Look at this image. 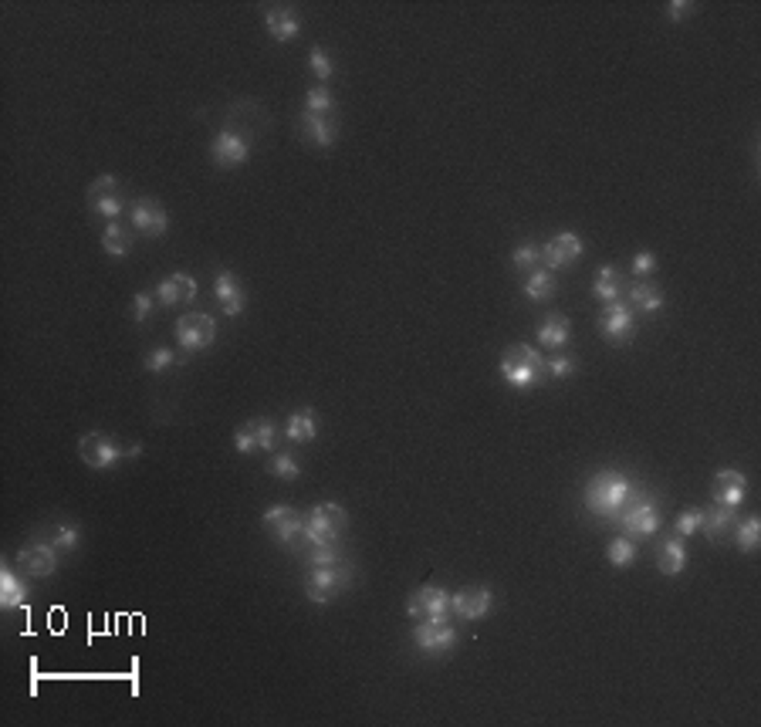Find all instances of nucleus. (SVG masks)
Here are the masks:
<instances>
[{
	"instance_id": "obj_1",
	"label": "nucleus",
	"mask_w": 761,
	"mask_h": 727,
	"mask_svg": "<svg viewBox=\"0 0 761 727\" xmlns=\"http://www.w3.org/2000/svg\"><path fill=\"white\" fill-rule=\"evenodd\" d=\"M639 484H633L630 477L616 474V471H599V474L589 477L585 484V511L599 521H609V525H620V517L630 504L637 501Z\"/></svg>"
},
{
	"instance_id": "obj_2",
	"label": "nucleus",
	"mask_w": 761,
	"mask_h": 727,
	"mask_svg": "<svg viewBox=\"0 0 761 727\" xmlns=\"http://www.w3.org/2000/svg\"><path fill=\"white\" fill-rule=\"evenodd\" d=\"M349 528V515L335 501L315 504L304 515V545L308 548H339Z\"/></svg>"
},
{
	"instance_id": "obj_3",
	"label": "nucleus",
	"mask_w": 761,
	"mask_h": 727,
	"mask_svg": "<svg viewBox=\"0 0 761 727\" xmlns=\"http://www.w3.org/2000/svg\"><path fill=\"white\" fill-rule=\"evenodd\" d=\"M501 379L512 386V390H531L535 382H539V376L545 372V359H541L539 349H531V346H512V349H504V355H501Z\"/></svg>"
},
{
	"instance_id": "obj_4",
	"label": "nucleus",
	"mask_w": 761,
	"mask_h": 727,
	"mask_svg": "<svg viewBox=\"0 0 761 727\" xmlns=\"http://www.w3.org/2000/svg\"><path fill=\"white\" fill-rule=\"evenodd\" d=\"M356 582V572L349 569L346 561H335V565H319V569H308V579H304V596L319 606H329L335 602L346 588H352Z\"/></svg>"
},
{
	"instance_id": "obj_5",
	"label": "nucleus",
	"mask_w": 761,
	"mask_h": 727,
	"mask_svg": "<svg viewBox=\"0 0 761 727\" xmlns=\"http://www.w3.org/2000/svg\"><path fill=\"white\" fill-rule=\"evenodd\" d=\"M17 572L24 579H48L58 572V548L48 534H34L17 548Z\"/></svg>"
},
{
	"instance_id": "obj_6",
	"label": "nucleus",
	"mask_w": 761,
	"mask_h": 727,
	"mask_svg": "<svg viewBox=\"0 0 761 727\" xmlns=\"http://www.w3.org/2000/svg\"><path fill=\"white\" fill-rule=\"evenodd\" d=\"M217 338V322L204 315V311H186L177 319V342H180L183 355H196L213 346Z\"/></svg>"
},
{
	"instance_id": "obj_7",
	"label": "nucleus",
	"mask_w": 761,
	"mask_h": 727,
	"mask_svg": "<svg viewBox=\"0 0 761 727\" xmlns=\"http://www.w3.org/2000/svg\"><path fill=\"white\" fill-rule=\"evenodd\" d=\"M264 528L271 532V538H275L277 545L291 548V552H298L304 542V515H298L294 507H267L264 511Z\"/></svg>"
},
{
	"instance_id": "obj_8",
	"label": "nucleus",
	"mask_w": 761,
	"mask_h": 727,
	"mask_svg": "<svg viewBox=\"0 0 761 727\" xmlns=\"http://www.w3.org/2000/svg\"><path fill=\"white\" fill-rule=\"evenodd\" d=\"M413 646L427 657H443L457 646V630L450 619H420L413 626Z\"/></svg>"
},
{
	"instance_id": "obj_9",
	"label": "nucleus",
	"mask_w": 761,
	"mask_h": 727,
	"mask_svg": "<svg viewBox=\"0 0 761 727\" xmlns=\"http://www.w3.org/2000/svg\"><path fill=\"white\" fill-rule=\"evenodd\" d=\"M78 457H82L85 467H92V471H112V467L125 457V447L119 440H112L109 434L92 430V434H85L82 440H78Z\"/></svg>"
},
{
	"instance_id": "obj_10",
	"label": "nucleus",
	"mask_w": 761,
	"mask_h": 727,
	"mask_svg": "<svg viewBox=\"0 0 761 727\" xmlns=\"http://www.w3.org/2000/svg\"><path fill=\"white\" fill-rule=\"evenodd\" d=\"M250 159V142L237 129H221L210 139V163L217 169H237Z\"/></svg>"
},
{
	"instance_id": "obj_11",
	"label": "nucleus",
	"mask_w": 761,
	"mask_h": 727,
	"mask_svg": "<svg viewBox=\"0 0 761 727\" xmlns=\"http://www.w3.org/2000/svg\"><path fill=\"white\" fill-rule=\"evenodd\" d=\"M406 615L410 619H450V592L440 586H420L406 599Z\"/></svg>"
},
{
	"instance_id": "obj_12",
	"label": "nucleus",
	"mask_w": 761,
	"mask_h": 727,
	"mask_svg": "<svg viewBox=\"0 0 761 727\" xmlns=\"http://www.w3.org/2000/svg\"><path fill=\"white\" fill-rule=\"evenodd\" d=\"M620 528H626V534H630V538H650V534L660 532V511H657V507L650 504L647 490H639L637 501H633L623 511V517H620Z\"/></svg>"
},
{
	"instance_id": "obj_13",
	"label": "nucleus",
	"mask_w": 761,
	"mask_h": 727,
	"mask_svg": "<svg viewBox=\"0 0 761 727\" xmlns=\"http://www.w3.org/2000/svg\"><path fill=\"white\" fill-rule=\"evenodd\" d=\"M88 207H92V213H98V217H105V220H115L119 213L125 211V200L122 193H119V180L112 176V173H102L92 186H88Z\"/></svg>"
},
{
	"instance_id": "obj_14",
	"label": "nucleus",
	"mask_w": 761,
	"mask_h": 727,
	"mask_svg": "<svg viewBox=\"0 0 761 727\" xmlns=\"http://www.w3.org/2000/svg\"><path fill=\"white\" fill-rule=\"evenodd\" d=\"M599 328H602V336H606L612 346H630L633 336H637L633 308L626 305L623 298H620V301H612V305H606L602 319H599Z\"/></svg>"
},
{
	"instance_id": "obj_15",
	"label": "nucleus",
	"mask_w": 761,
	"mask_h": 727,
	"mask_svg": "<svg viewBox=\"0 0 761 727\" xmlns=\"http://www.w3.org/2000/svg\"><path fill=\"white\" fill-rule=\"evenodd\" d=\"M491 609H494V592L485 586H467L450 596V613L460 615L464 623H477L491 615Z\"/></svg>"
},
{
	"instance_id": "obj_16",
	"label": "nucleus",
	"mask_w": 761,
	"mask_h": 727,
	"mask_svg": "<svg viewBox=\"0 0 761 727\" xmlns=\"http://www.w3.org/2000/svg\"><path fill=\"white\" fill-rule=\"evenodd\" d=\"M582 251H585V244H582L579 234L566 230V234H558V238H552L545 247H541V261H545L548 271H562V267L575 265L582 257Z\"/></svg>"
},
{
	"instance_id": "obj_17",
	"label": "nucleus",
	"mask_w": 761,
	"mask_h": 727,
	"mask_svg": "<svg viewBox=\"0 0 761 727\" xmlns=\"http://www.w3.org/2000/svg\"><path fill=\"white\" fill-rule=\"evenodd\" d=\"M132 227L142 238H163L169 230V213L152 196H142V200L132 203Z\"/></svg>"
},
{
	"instance_id": "obj_18",
	"label": "nucleus",
	"mask_w": 761,
	"mask_h": 727,
	"mask_svg": "<svg viewBox=\"0 0 761 727\" xmlns=\"http://www.w3.org/2000/svg\"><path fill=\"white\" fill-rule=\"evenodd\" d=\"M711 498H714V504H724V507H734V511H738L747 498V477L741 474V471L724 467V471L714 474V490H711Z\"/></svg>"
},
{
	"instance_id": "obj_19",
	"label": "nucleus",
	"mask_w": 761,
	"mask_h": 727,
	"mask_svg": "<svg viewBox=\"0 0 761 727\" xmlns=\"http://www.w3.org/2000/svg\"><path fill=\"white\" fill-rule=\"evenodd\" d=\"M196 294H200L196 281L190 278V274H183V271H177V274H169V278H163L159 284H156V301H159V305H167V308L190 305Z\"/></svg>"
},
{
	"instance_id": "obj_20",
	"label": "nucleus",
	"mask_w": 761,
	"mask_h": 727,
	"mask_svg": "<svg viewBox=\"0 0 761 727\" xmlns=\"http://www.w3.org/2000/svg\"><path fill=\"white\" fill-rule=\"evenodd\" d=\"M213 294H217V301H221L223 315L227 319H237L240 311H244V288H240V281H237L234 271H217V278H213Z\"/></svg>"
},
{
	"instance_id": "obj_21",
	"label": "nucleus",
	"mask_w": 761,
	"mask_h": 727,
	"mask_svg": "<svg viewBox=\"0 0 761 727\" xmlns=\"http://www.w3.org/2000/svg\"><path fill=\"white\" fill-rule=\"evenodd\" d=\"M298 132H302V139H308L312 146H322V149H332L335 139H339V129H335L332 119L312 115V112H302V119H298Z\"/></svg>"
},
{
	"instance_id": "obj_22",
	"label": "nucleus",
	"mask_w": 761,
	"mask_h": 727,
	"mask_svg": "<svg viewBox=\"0 0 761 727\" xmlns=\"http://www.w3.org/2000/svg\"><path fill=\"white\" fill-rule=\"evenodd\" d=\"M264 28H267V34H271L277 44H288L298 38L302 21L294 17L291 7H267V11H264Z\"/></svg>"
},
{
	"instance_id": "obj_23",
	"label": "nucleus",
	"mask_w": 761,
	"mask_h": 727,
	"mask_svg": "<svg viewBox=\"0 0 761 727\" xmlns=\"http://www.w3.org/2000/svg\"><path fill=\"white\" fill-rule=\"evenodd\" d=\"M657 569L664 575H680L687 569V548H684L680 534L660 538V545H657Z\"/></svg>"
},
{
	"instance_id": "obj_24",
	"label": "nucleus",
	"mask_w": 761,
	"mask_h": 727,
	"mask_svg": "<svg viewBox=\"0 0 761 727\" xmlns=\"http://www.w3.org/2000/svg\"><path fill=\"white\" fill-rule=\"evenodd\" d=\"M0 606H4V609H24V606H28L24 575L14 572L11 565H0Z\"/></svg>"
},
{
	"instance_id": "obj_25",
	"label": "nucleus",
	"mask_w": 761,
	"mask_h": 727,
	"mask_svg": "<svg viewBox=\"0 0 761 727\" xmlns=\"http://www.w3.org/2000/svg\"><path fill=\"white\" fill-rule=\"evenodd\" d=\"M734 525H738V517H734V507H724V504H714V507H707L704 511V521H701V528L707 532V538L711 542H728L734 534Z\"/></svg>"
},
{
	"instance_id": "obj_26",
	"label": "nucleus",
	"mask_w": 761,
	"mask_h": 727,
	"mask_svg": "<svg viewBox=\"0 0 761 727\" xmlns=\"http://www.w3.org/2000/svg\"><path fill=\"white\" fill-rule=\"evenodd\" d=\"M626 305L633 308V311H643V315H657V311L664 308V292H660L657 284L637 281V284H630V292H626Z\"/></svg>"
},
{
	"instance_id": "obj_27",
	"label": "nucleus",
	"mask_w": 761,
	"mask_h": 727,
	"mask_svg": "<svg viewBox=\"0 0 761 727\" xmlns=\"http://www.w3.org/2000/svg\"><path fill=\"white\" fill-rule=\"evenodd\" d=\"M285 436H288L291 444H308V440H315V436H319L315 409H312V406L294 409V413L288 417V423H285Z\"/></svg>"
},
{
	"instance_id": "obj_28",
	"label": "nucleus",
	"mask_w": 761,
	"mask_h": 727,
	"mask_svg": "<svg viewBox=\"0 0 761 727\" xmlns=\"http://www.w3.org/2000/svg\"><path fill=\"white\" fill-rule=\"evenodd\" d=\"M623 278H620V267H599L595 271V284H593V294L599 298V301H606V305H612V301H620L623 298Z\"/></svg>"
},
{
	"instance_id": "obj_29",
	"label": "nucleus",
	"mask_w": 761,
	"mask_h": 727,
	"mask_svg": "<svg viewBox=\"0 0 761 727\" xmlns=\"http://www.w3.org/2000/svg\"><path fill=\"white\" fill-rule=\"evenodd\" d=\"M539 342L545 346V349H566L568 338H572V328H568V319L566 315H548L545 322L539 325Z\"/></svg>"
},
{
	"instance_id": "obj_30",
	"label": "nucleus",
	"mask_w": 761,
	"mask_h": 727,
	"mask_svg": "<svg viewBox=\"0 0 761 727\" xmlns=\"http://www.w3.org/2000/svg\"><path fill=\"white\" fill-rule=\"evenodd\" d=\"M102 251L109 254V257H125V254L132 251V230H125L119 220L105 224V230H102Z\"/></svg>"
},
{
	"instance_id": "obj_31",
	"label": "nucleus",
	"mask_w": 761,
	"mask_h": 727,
	"mask_svg": "<svg viewBox=\"0 0 761 727\" xmlns=\"http://www.w3.org/2000/svg\"><path fill=\"white\" fill-rule=\"evenodd\" d=\"M555 292H558V281H555V271H548V267H535L531 278L525 281V298H531V301H548Z\"/></svg>"
},
{
	"instance_id": "obj_32",
	"label": "nucleus",
	"mask_w": 761,
	"mask_h": 727,
	"mask_svg": "<svg viewBox=\"0 0 761 727\" xmlns=\"http://www.w3.org/2000/svg\"><path fill=\"white\" fill-rule=\"evenodd\" d=\"M606 559H609V565H616V569H630V565L637 561V542H633L630 534L612 538L606 548Z\"/></svg>"
},
{
	"instance_id": "obj_33",
	"label": "nucleus",
	"mask_w": 761,
	"mask_h": 727,
	"mask_svg": "<svg viewBox=\"0 0 761 727\" xmlns=\"http://www.w3.org/2000/svg\"><path fill=\"white\" fill-rule=\"evenodd\" d=\"M734 542H738L741 552H755L761 542V517L751 515V517H745V521H738V525H734Z\"/></svg>"
},
{
	"instance_id": "obj_34",
	"label": "nucleus",
	"mask_w": 761,
	"mask_h": 727,
	"mask_svg": "<svg viewBox=\"0 0 761 727\" xmlns=\"http://www.w3.org/2000/svg\"><path fill=\"white\" fill-rule=\"evenodd\" d=\"M267 474H275L277 480H294V477L302 474V467H298L291 450H275L271 461H267Z\"/></svg>"
},
{
	"instance_id": "obj_35",
	"label": "nucleus",
	"mask_w": 761,
	"mask_h": 727,
	"mask_svg": "<svg viewBox=\"0 0 761 727\" xmlns=\"http://www.w3.org/2000/svg\"><path fill=\"white\" fill-rule=\"evenodd\" d=\"M304 112H312V115H325V119H332V112H335V98H332V92L325 88V85H315L308 95H304Z\"/></svg>"
},
{
	"instance_id": "obj_36",
	"label": "nucleus",
	"mask_w": 761,
	"mask_h": 727,
	"mask_svg": "<svg viewBox=\"0 0 761 727\" xmlns=\"http://www.w3.org/2000/svg\"><path fill=\"white\" fill-rule=\"evenodd\" d=\"M48 538L55 542L58 552H75V548H78V525H71V521H58Z\"/></svg>"
},
{
	"instance_id": "obj_37",
	"label": "nucleus",
	"mask_w": 761,
	"mask_h": 727,
	"mask_svg": "<svg viewBox=\"0 0 761 727\" xmlns=\"http://www.w3.org/2000/svg\"><path fill=\"white\" fill-rule=\"evenodd\" d=\"M180 363L177 359V352L167 349V346H159V349H152L149 355H146V363H142V369L146 372H152V376H159V372H167V369H173V365Z\"/></svg>"
},
{
	"instance_id": "obj_38",
	"label": "nucleus",
	"mask_w": 761,
	"mask_h": 727,
	"mask_svg": "<svg viewBox=\"0 0 761 727\" xmlns=\"http://www.w3.org/2000/svg\"><path fill=\"white\" fill-rule=\"evenodd\" d=\"M248 426L254 430V440H258V450H264V453H275V440H277V430L275 423H267L264 417H258V420H248Z\"/></svg>"
},
{
	"instance_id": "obj_39",
	"label": "nucleus",
	"mask_w": 761,
	"mask_h": 727,
	"mask_svg": "<svg viewBox=\"0 0 761 727\" xmlns=\"http://www.w3.org/2000/svg\"><path fill=\"white\" fill-rule=\"evenodd\" d=\"M308 68L315 71V78H319V82H329V78L335 75V61L325 55L322 48H312V51H308Z\"/></svg>"
},
{
	"instance_id": "obj_40",
	"label": "nucleus",
	"mask_w": 761,
	"mask_h": 727,
	"mask_svg": "<svg viewBox=\"0 0 761 727\" xmlns=\"http://www.w3.org/2000/svg\"><path fill=\"white\" fill-rule=\"evenodd\" d=\"M156 292H139L136 298H132V319H136L139 325L142 322H149V315L156 311Z\"/></svg>"
},
{
	"instance_id": "obj_41",
	"label": "nucleus",
	"mask_w": 761,
	"mask_h": 727,
	"mask_svg": "<svg viewBox=\"0 0 761 727\" xmlns=\"http://www.w3.org/2000/svg\"><path fill=\"white\" fill-rule=\"evenodd\" d=\"M539 261H541L539 244H521V247H514V254H512V265L518 267V271H528V267H535Z\"/></svg>"
},
{
	"instance_id": "obj_42",
	"label": "nucleus",
	"mask_w": 761,
	"mask_h": 727,
	"mask_svg": "<svg viewBox=\"0 0 761 727\" xmlns=\"http://www.w3.org/2000/svg\"><path fill=\"white\" fill-rule=\"evenodd\" d=\"M339 559V548H308L304 552V565L308 569H319V565H335Z\"/></svg>"
},
{
	"instance_id": "obj_43",
	"label": "nucleus",
	"mask_w": 761,
	"mask_h": 727,
	"mask_svg": "<svg viewBox=\"0 0 761 727\" xmlns=\"http://www.w3.org/2000/svg\"><path fill=\"white\" fill-rule=\"evenodd\" d=\"M701 521H704V511H701V507H691V511H684V515L677 517V534H680V538H687V534H697V532H701Z\"/></svg>"
},
{
	"instance_id": "obj_44",
	"label": "nucleus",
	"mask_w": 761,
	"mask_h": 727,
	"mask_svg": "<svg viewBox=\"0 0 761 727\" xmlns=\"http://www.w3.org/2000/svg\"><path fill=\"white\" fill-rule=\"evenodd\" d=\"M579 369V363L575 359H568V355H552L548 363H545V372L552 379H566V376H572Z\"/></svg>"
},
{
	"instance_id": "obj_45",
	"label": "nucleus",
	"mask_w": 761,
	"mask_h": 727,
	"mask_svg": "<svg viewBox=\"0 0 761 727\" xmlns=\"http://www.w3.org/2000/svg\"><path fill=\"white\" fill-rule=\"evenodd\" d=\"M653 271H657V257H653L650 251L633 254V274H637V281H643L647 274H653Z\"/></svg>"
},
{
	"instance_id": "obj_46",
	"label": "nucleus",
	"mask_w": 761,
	"mask_h": 727,
	"mask_svg": "<svg viewBox=\"0 0 761 727\" xmlns=\"http://www.w3.org/2000/svg\"><path fill=\"white\" fill-rule=\"evenodd\" d=\"M234 450L237 453H250V450H258V440H254V430L250 426H240L234 434Z\"/></svg>"
},
{
	"instance_id": "obj_47",
	"label": "nucleus",
	"mask_w": 761,
	"mask_h": 727,
	"mask_svg": "<svg viewBox=\"0 0 761 727\" xmlns=\"http://www.w3.org/2000/svg\"><path fill=\"white\" fill-rule=\"evenodd\" d=\"M691 11H693V4H691V0H674V4L666 7V14H670V21H687V17H691Z\"/></svg>"
}]
</instances>
